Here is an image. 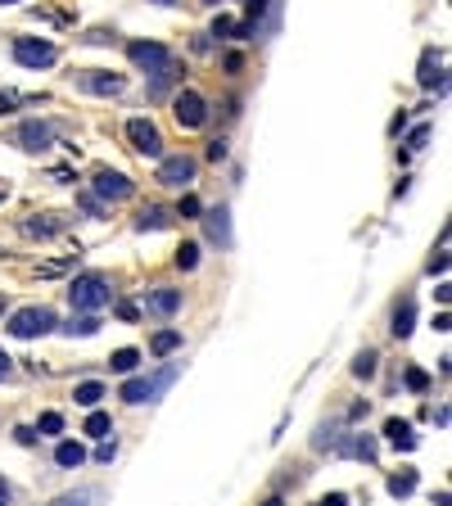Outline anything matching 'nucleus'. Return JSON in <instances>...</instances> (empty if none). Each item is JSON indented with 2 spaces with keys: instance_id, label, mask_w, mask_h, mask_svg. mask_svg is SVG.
I'll return each instance as SVG.
<instances>
[{
  "instance_id": "1",
  "label": "nucleus",
  "mask_w": 452,
  "mask_h": 506,
  "mask_svg": "<svg viewBox=\"0 0 452 506\" xmlns=\"http://www.w3.org/2000/svg\"><path fill=\"white\" fill-rule=\"evenodd\" d=\"M181 376V362H168V367H159L154 376H136L122 384V398L127 402H159V393H168V384Z\"/></svg>"
},
{
  "instance_id": "2",
  "label": "nucleus",
  "mask_w": 452,
  "mask_h": 506,
  "mask_svg": "<svg viewBox=\"0 0 452 506\" xmlns=\"http://www.w3.org/2000/svg\"><path fill=\"white\" fill-rule=\"evenodd\" d=\"M68 299H73V308H82V312H95V308H104V303L113 299V285H109V276H100V271H87V276H77L73 285H68Z\"/></svg>"
},
{
  "instance_id": "3",
  "label": "nucleus",
  "mask_w": 452,
  "mask_h": 506,
  "mask_svg": "<svg viewBox=\"0 0 452 506\" xmlns=\"http://www.w3.org/2000/svg\"><path fill=\"white\" fill-rule=\"evenodd\" d=\"M54 330V312L50 308H23V312L10 317V334L14 339H36V334Z\"/></svg>"
},
{
  "instance_id": "4",
  "label": "nucleus",
  "mask_w": 452,
  "mask_h": 506,
  "mask_svg": "<svg viewBox=\"0 0 452 506\" xmlns=\"http://www.w3.org/2000/svg\"><path fill=\"white\" fill-rule=\"evenodd\" d=\"M127 54H131V64L145 68V73H163V68H172V54H168V45H159V41H131Z\"/></svg>"
},
{
  "instance_id": "5",
  "label": "nucleus",
  "mask_w": 452,
  "mask_h": 506,
  "mask_svg": "<svg viewBox=\"0 0 452 506\" xmlns=\"http://www.w3.org/2000/svg\"><path fill=\"white\" fill-rule=\"evenodd\" d=\"M127 140H131V150L145 154V159H159V154H163L159 127H154V122H145V118H131V122H127Z\"/></svg>"
},
{
  "instance_id": "6",
  "label": "nucleus",
  "mask_w": 452,
  "mask_h": 506,
  "mask_svg": "<svg viewBox=\"0 0 452 506\" xmlns=\"http://www.w3.org/2000/svg\"><path fill=\"white\" fill-rule=\"evenodd\" d=\"M14 59H19L23 68H50L54 59H59V50H54L50 41H32V36H23V41H14Z\"/></svg>"
},
{
  "instance_id": "7",
  "label": "nucleus",
  "mask_w": 452,
  "mask_h": 506,
  "mask_svg": "<svg viewBox=\"0 0 452 506\" xmlns=\"http://www.w3.org/2000/svg\"><path fill=\"white\" fill-rule=\"evenodd\" d=\"M172 113H177V122H181V127H204L208 104H204V95H194V91H181V95L172 100Z\"/></svg>"
},
{
  "instance_id": "8",
  "label": "nucleus",
  "mask_w": 452,
  "mask_h": 506,
  "mask_svg": "<svg viewBox=\"0 0 452 506\" xmlns=\"http://www.w3.org/2000/svg\"><path fill=\"white\" fill-rule=\"evenodd\" d=\"M50 140H54V127L50 122H23L19 131H14V145H19V150H50Z\"/></svg>"
},
{
  "instance_id": "9",
  "label": "nucleus",
  "mask_w": 452,
  "mask_h": 506,
  "mask_svg": "<svg viewBox=\"0 0 452 506\" xmlns=\"http://www.w3.org/2000/svg\"><path fill=\"white\" fill-rule=\"evenodd\" d=\"M68 227V217L64 213H45V217H23L19 222V231L27 240H50V235H59V231Z\"/></svg>"
},
{
  "instance_id": "10",
  "label": "nucleus",
  "mask_w": 452,
  "mask_h": 506,
  "mask_svg": "<svg viewBox=\"0 0 452 506\" xmlns=\"http://www.w3.org/2000/svg\"><path fill=\"white\" fill-rule=\"evenodd\" d=\"M159 181H163V185H177V190H181V185H190V181H194V159H185V154H177V159H163V163H159Z\"/></svg>"
},
{
  "instance_id": "11",
  "label": "nucleus",
  "mask_w": 452,
  "mask_h": 506,
  "mask_svg": "<svg viewBox=\"0 0 452 506\" xmlns=\"http://www.w3.org/2000/svg\"><path fill=\"white\" fill-rule=\"evenodd\" d=\"M95 194H100V199H131V194H136V185H131L122 172H109V168H100V172H95Z\"/></svg>"
},
{
  "instance_id": "12",
  "label": "nucleus",
  "mask_w": 452,
  "mask_h": 506,
  "mask_svg": "<svg viewBox=\"0 0 452 506\" xmlns=\"http://www.w3.org/2000/svg\"><path fill=\"white\" fill-rule=\"evenodd\" d=\"M82 87H87L91 95H118L127 82H122L118 73H100V68H95V73H82Z\"/></svg>"
},
{
  "instance_id": "13",
  "label": "nucleus",
  "mask_w": 452,
  "mask_h": 506,
  "mask_svg": "<svg viewBox=\"0 0 452 506\" xmlns=\"http://www.w3.org/2000/svg\"><path fill=\"white\" fill-rule=\"evenodd\" d=\"M204 227H208V240H217V244H222V249L231 244V213H226L222 204H217L213 213L204 217Z\"/></svg>"
},
{
  "instance_id": "14",
  "label": "nucleus",
  "mask_w": 452,
  "mask_h": 506,
  "mask_svg": "<svg viewBox=\"0 0 452 506\" xmlns=\"http://www.w3.org/2000/svg\"><path fill=\"white\" fill-rule=\"evenodd\" d=\"M145 308H150L154 317H172L177 308H181V290H154L150 299H145Z\"/></svg>"
},
{
  "instance_id": "15",
  "label": "nucleus",
  "mask_w": 452,
  "mask_h": 506,
  "mask_svg": "<svg viewBox=\"0 0 452 506\" xmlns=\"http://www.w3.org/2000/svg\"><path fill=\"white\" fill-rule=\"evenodd\" d=\"M385 434H389V443H394V448H398V452H411V448H416V434H411V425L407 420H385Z\"/></svg>"
},
{
  "instance_id": "16",
  "label": "nucleus",
  "mask_w": 452,
  "mask_h": 506,
  "mask_svg": "<svg viewBox=\"0 0 452 506\" xmlns=\"http://www.w3.org/2000/svg\"><path fill=\"white\" fill-rule=\"evenodd\" d=\"M54 461L64 465V470H73V465L87 461V448H82V443H59V448H54Z\"/></svg>"
},
{
  "instance_id": "17",
  "label": "nucleus",
  "mask_w": 452,
  "mask_h": 506,
  "mask_svg": "<svg viewBox=\"0 0 452 506\" xmlns=\"http://www.w3.org/2000/svg\"><path fill=\"white\" fill-rule=\"evenodd\" d=\"M411 321H416V303L403 299L398 312H394V334H398V339H407V334H411Z\"/></svg>"
},
{
  "instance_id": "18",
  "label": "nucleus",
  "mask_w": 452,
  "mask_h": 506,
  "mask_svg": "<svg viewBox=\"0 0 452 506\" xmlns=\"http://www.w3.org/2000/svg\"><path fill=\"white\" fill-rule=\"evenodd\" d=\"M168 227V213H163V208H140V217H136V231H163Z\"/></svg>"
},
{
  "instance_id": "19",
  "label": "nucleus",
  "mask_w": 452,
  "mask_h": 506,
  "mask_svg": "<svg viewBox=\"0 0 452 506\" xmlns=\"http://www.w3.org/2000/svg\"><path fill=\"white\" fill-rule=\"evenodd\" d=\"M150 348H154L159 357H168V353H177V348H181V334H177V330H159Z\"/></svg>"
},
{
  "instance_id": "20",
  "label": "nucleus",
  "mask_w": 452,
  "mask_h": 506,
  "mask_svg": "<svg viewBox=\"0 0 452 506\" xmlns=\"http://www.w3.org/2000/svg\"><path fill=\"white\" fill-rule=\"evenodd\" d=\"M109 367H113V371H122V376H131V371L140 367V353H136V348H118V353H113V362H109Z\"/></svg>"
},
{
  "instance_id": "21",
  "label": "nucleus",
  "mask_w": 452,
  "mask_h": 506,
  "mask_svg": "<svg viewBox=\"0 0 452 506\" xmlns=\"http://www.w3.org/2000/svg\"><path fill=\"white\" fill-rule=\"evenodd\" d=\"M82 407H95L100 398H104V384H95V380H87V384H77V393H73Z\"/></svg>"
},
{
  "instance_id": "22",
  "label": "nucleus",
  "mask_w": 452,
  "mask_h": 506,
  "mask_svg": "<svg viewBox=\"0 0 452 506\" xmlns=\"http://www.w3.org/2000/svg\"><path fill=\"white\" fill-rule=\"evenodd\" d=\"M87 434H91V439H104V434H113V420H109L104 411H91V416H87Z\"/></svg>"
},
{
  "instance_id": "23",
  "label": "nucleus",
  "mask_w": 452,
  "mask_h": 506,
  "mask_svg": "<svg viewBox=\"0 0 452 506\" xmlns=\"http://www.w3.org/2000/svg\"><path fill=\"white\" fill-rule=\"evenodd\" d=\"M411 488H416V474H411V470H403V474H389V493H394V497H407Z\"/></svg>"
},
{
  "instance_id": "24",
  "label": "nucleus",
  "mask_w": 452,
  "mask_h": 506,
  "mask_svg": "<svg viewBox=\"0 0 452 506\" xmlns=\"http://www.w3.org/2000/svg\"><path fill=\"white\" fill-rule=\"evenodd\" d=\"M100 330V321H95V317H77V321H68L64 325V334H68V339H73V334H82V339H87V334H95Z\"/></svg>"
},
{
  "instance_id": "25",
  "label": "nucleus",
  "mask_w": 452,
  "mask_h": 506,
  "mask_svg": "<svg viewBox=\"0 0 452 506\" xmlns=\"http://www.w3.org/2000/svg\"><path fill=\"white\" fill-rule=\"evenodd\" d=\"M353 376H357V380L376 376V353H357V362H353Z\"/></svg>"
},
{
  "instance_id": "26",
  "label": "nucleus",
  "mask_w": 452,
  "mask_h": 506,
  "mask_svg": "<svg viewBox=\"0 0 452 506\" xmlns=\"http://www.w3.org/2000/svg\"><path fill=\"white\" fill-rule=\"evenodd\" d=\"M194 262H199V244H181V249H177V267H181V271H190Z\"/></svg>"
},
{
  "instance_id": "27",
  "label": "nucleus",
  "mask_w": 452,
  "mask_h": 506,
  "mask_svg": "<svg viewBox=\"0 0 452 506\" xmlns=\"http://www.w3.org/2000/svg\"><path fill=\"white\" fill-rule=\"evenodd\" d=\"M91 502H95V493H91V488H82V493H68V497H59L54 506H91Z\"/></svg>"
},
{
  "instance_id": "28",
  "label": "nucleus",
  "mask_w": 452,
  "mask_h": 506,
  "mask_svg": "<svg viewBox=\"0 0 452 506\" xmlns=\"http://www.w3.org/2000/svg\"><path fill=\"white\" fill-rule=\"evenodd\" d=\"M36 430H41V434H59V430H64V416H59V411H45Z\"/></svg>"
},
{
  "instance_id": "29",
  "label": "nucleus",
  "mask_w": 452,
  "mask_h": 506,
  "mask_svg": "<svg viewBox=\"0 0 452 506\" xmlns=\"http://www.w3.org/2000/svg\"><path fill=\"white\" fill-rule=\"evenodd\" d=\"M68 267H77V253H68V258H59V262H45L41 276H59V271H68Z\"/></svg>"
},
{
  "instance_id": "30",
  "label": "nucleus",
  "mask_w": 452,
  "mask_h": 506,
  "mask_svg": "<svg viewBox=\"0 0 452 506\" xmlns=\"http://www.w3.org/2000/svg\"><path fill=\"white\" fill-rule=\"evenodd\" d=\"M403 380H407V389H416V393H420L425 384H430V376H425L420 367H407V376H403Z\"/></svg>"
},
{
  "instance_id": "31",
  "label": "nucleus",
  "mask_w": 452,
  "mask_h": 506,
  "mask_svg": "<svg viewBox=\"0 0 452 506\" xmlns=\"http://www.w3.org/2000/svg\"><path fill=\"white\" fill-rule=\"evenodd\" d=\"M430 131H434L430 122H420V127H416V131H411V136H407V150H420V145L430 140Z\"/></svg>"
},
{
  "instance_id": "32",
  "label": "nucleus",
  "mask_w": 452,
  "mask_h": 506,
  "mask_svg": "<svg viewBox=\"0 0 452 506\" xmlns=\"http://www.w3.org/2000/svg\"><path fill=\"white\" fill-rule=\"evenodd\" d=\"M353 452L362 457V461H376V443H371V439H366V434H362V439L353 443Z\"/></svg>"
},
{
  "instance_id": "33",
  "label": "nucleus",
  "mask_w": 452,
  "mask_h": 506,
  "mask_svg": "<svg viewBox=\"0 0 452 506\" xmlns=\"http://www.w3.org/2000/svg\"><path fill=\"white\" fill-rule=\"evenodd\" d=\"M213 36H236V23L226 19V14H217V23H213Z\"/></svg>"
},
{
  "instance_id": "34",
  "label": "nucleus",
  "mask_w": 452,
  "mask_h": 506,
  "mask_svg": "<svg viewBox=\"0 0 452 506\" xmlns=\"http://www.w3.org/2000/svg\"><path fill=\"white\" fill-rule=\"evenodd\" d=\"M82 213H87V217H100L104 208H100V199H95V194H82Z\"/></svg>"
},
{
  "instance_id": "35",
  "label": "nucleus",
  "mask_w": 452,
  "mask_h": 506,
  "mask_svg": "<svg viewBox=\"0 0 452 506\" xmlns=\"http://www.w3.org/2000/svg\"><path fill=\"white\" fill-rule=\"evenodd\" d=\"M181 217H199V199H194V194L181 199Z\"/></svg>"
},
{
  "instance_id": "36",
  "label": "nucleus",
  "mask_w": 452,
  "mask_h": 506,
  "mask_svg": "<svg viewBox=\"0 0 452 506\" xmlns=\"http://www.w3.org/2000/svg\"><path fill=\"white\" fill-rule=\"evenodd\" d=\"M113 452H118V448H113V443H100V448H95V461H113Z\"/></svg>"
},
{
  "instance_id": "37",
  "label": "nucleus",
  "mask_w": 452,
  "mask_h": 506,
  "mask_svg": "<svg viewBox=\"0 0 452 506\" xmlns=\"http://www.w3.org/2000/svg\"><path fill=\"white\" fill-rule=\"evenodd\" d=\"M14 434H19V443H36V439H41V434H36L32 425H19V430H14Z\"/></svg>"
},
{
  "instance_id": "38",
  "label": "nucleus",
  "mask_w": 452,
  "mask_h": 506,
  "mask_svg": "<svg viewBox=\"0 0 452 506\" xmlns=\"http://www.w3.org/2000/svg\"><path fill=\"white\" fill-rule=\"evenodd\" d=\"M208 159H213V163L226 159V140H213V145H208Z\"/></svg>"
},
{
  "instance_id": "39",
  "label": "nucleus",
  "mask_w": 452,
  "mask_h": 506,
  "mask_svg": "<svg viewBox=\"0 0 452 506\" xmlns=\"http://www.w3.org/2000/svg\"><path fill=\"white\" fill-rule=\"evenodd\" d=\"M317 506H348V497H344V493H330V497H321Z\"/></svg>"
},
{
  "instance_id": "40",
  "label": "nucleus",
  "mask_w": 452,
  "mask_h": 506,
  "mask_svg": "<svg viewBox=\"0 0 452 506\" xmlns=\"http://www.w3.org/2000/svg\"><path fill=\"white\" fill-rule=\"evenodd\" d=\"M10 376V353H5V348H0V380Z\"/></svg>"
},
{
  "instance_id": "41",
  "label": "nucleus",
  "mask_w": 452,
  "mask_h": 506,
  "mask_svg": "<svg viewBox=\"0 0 452 506\" xmlns=\"http://www.w3.org/2000/svg\"><path fill=\"white\" fill-rule=\"evenodd\" d=\"M0 506H10V484L0 479Z\"/></svg>"
},
{
  "instance_id": "42",
  "label": "nucleus",
  "mask_w": 452,
  "mask_h": 506,
  "mask_svg": "<svg viewBox=\"0 0 452 506\" xmlns=\"http://www.w3.org/2000/svg\"><path fill=\"white\" fill-rule=\"evenodd\" d=\"M262 506H285V502H280V497H271V502H262Z\"/></svg>"
},
{
  "instance_id": "43",
  "label": "nucleus",
  "mask_w": 452,
  "mask_h": 506,
  "mask_svg": "<svg viewBox=\"0 0 452 506\" xmlns=\"http://www.w3.org/2000/svg\"><path fill=\"white\" fill-rule=\"evenodd\" d=\"M5 308H10V303H5V294H0V312H5Z\"/></svg>"
},
{
  "instance_id": "44",
  "label": "nucleus",
  "mask_w": 452,
  "mask_h": 506,
  "mask_svg": "<svg viewBox=\"0 0 452 506\" xmlns=\"http://www.w3.org/2000/svg\"><path fill=\"white\" fill-rule=\"evenodd\" d=\"M0 5H19V0H0Z\"/></svg>"
},
{
  "instance_id": "45",
  "label": "nucleus",
  "mask_w": 452,
  "mask_h": 506,
  "mask_svg": "<svg viewBox=\"0 0 452 506\" xmlns=\"http://www.w3.org/2000/svg\"><path fill=\"white\" fill-rule=\"evenodd\" d=\"M159 5H172V0H159Z\"/></svg>"
}]
</instances>
